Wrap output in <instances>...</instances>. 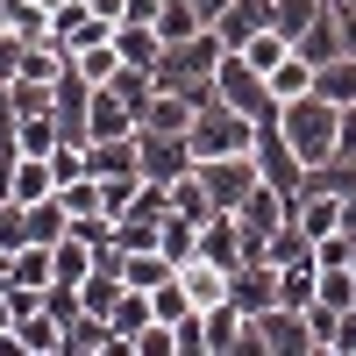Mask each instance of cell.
I'll use <instances>...</instances> for the list:
<instances>
[{
	"mask_svg": "<svg viewBox=\"0 0 356 356\" xmlns=\"http://www.w3.org/2000/svg\"><path fill=\"white\" fill-rule=\"evenodd\" d=\"M278 129H285L292 150H300V164H328L335 157V136H342V107L321 100V93H300V100L278 107Z\"/></svg>",
	"mask_w": 356,
	"mask_h": 356,
	"instance_id": "1",
	"label": "cell"
},
{
	"mask_svg": "<svg viewBox=\"0 0 356 356\" xmlns=\"http://www.w3.org/2000/svg\"><path fill=\"white\" fill-rule=\"evenodd\" d=\"M186 136H193V157H243L250 143H257V122H250V114H235V107L214 93V100L193 114Z\"/></svg>",
	"mask_w": 356,
	"mask_h": 356,
	"instance_id": "2",
	"label": "cell"
},
{
	"mask_svg": "<svg viewBox=\"0 0 356 356\" xmlns=\"http://www.w3.org/2000/svg\"><path fill=\"white\" fill-rule=\"evenodd\" d=\"M214 93H221L235 114H250V122H271V114H278V93H271V79H264V72L250 65L243 50H228V57H221V72H214Z\"/></svg>",
	"mask_w": 356,
	"mask_h": 356,
	"instance_id": "3",
	"label": "cell"
},
{
	"mask_svg": "<svg viewBox=\"0 0 356 356\" xmlns=\"http://www.w3.org/2000/svg\"><path fill=\"white\" fill-rule=\"evenodd\" d=\"M243 349H257V356H307L321 342L307 328V307H264V314H250V342Z\"/></svg>",
	"mask_w": 356,
	"mask_h": 356,
	"instance_id": "4",
	"label": "cell"
},
{
	"mask_svg": "<svg viewBox=\"0 0 356 356\" xmlns=\"http://www.w3.org/2000/svg\"><path fill=\"white\" fill-rule=\"evenodd\" d=\"M228 214H235V228H243V250H250V257H264V250H271V235L292 221V193H278V186H257L243 207H228Z\"/></svg>",
	"mask_w": 356,
	"mask_h": 356,
	"instance_id": "5",
	"label": "cell"
},
{
	"mask_svg": "<svg viewBox=\"0 0 356 356\" xmlns=\"http://www.w3.org/2000/svg\"><path fill=\"white\" fill-rule=\"evenodd\" d=\"M136 164L157 186H178L200 157H193V136H178V129H136Z\"/></svg>",
	"mask_w": 356,
	"mask_h": 356,
	"instance_id": "6",
	"label": "cell"
},
{
	"mask_svg": "<svg viewBox=\"0 0 356 356\" xmlns=\"http://www.w3.org/2000/svg\"><path fill=\"white\" fill-rule=\"evenodd\" d=\"M200 186H207V200L228 214V207H243V200L264 186V171H257L250 150H243V157H200Z\"/></svg>",
	"mask_w": 356,
	"mask_h": 356,
	"instance_id": "7",
	"label": "cell"
},
{
	"mask_svg": "<svg viewBox=\"0 0 356 356\" xmlns=\"http://www.w3.org/2000/svg\"><path fill=\"white\" fill-rule=\"evenodd\" d=\"M250 157H257V171H264V186H278V193H300L307 164H300V150L285 143L278 114H271V122H257V143H250Z\"/></svg>",
	"mask_w": 356,
	"mask_h": 356,
	"instance_id": "8",
	"label": "cell"
},
{
	"mask_svg": "<svg viewBox=\"0 0 356 356\" xmlns=\"http://www.w3.org/2000/svg\"><path fill=\"white\" fill-rule=\"evenodd\" d=\"M228 300L243 307V314L278 307V264H271V257H243V264L228 271Z\"/></svg>",
	"mask_w": 356,
	"mask_h": 356,
	"instance_id": "9",
	"label": "cell"
},
{
	"mask_svg": "<svg viewBox=\"0 0 356 356\" xmlns=\"http://www.w3.org/2000/svg\"><path fill=\"white\" fill-rule=\"evenodd\" d=\"M107 136H136V107L114 86H93V100H86V143H107Z\"/></svg>",
	"mask_w": 356,
	"mask_h": 356,
	"instance_id": "10",
	"label": "cell"
},
{
	"mask_svg": "<svg viewBox=\"0 0 356 356\" xmlns=\"http://www.w3.org/2000/svg\"><path fill=\"white\" fill-rule=\"evenodd\" d=\"M257 29H278V0H228V15L214 22V36H221L228 50H243Z\"/></svg>",
	"mask_w": 356,
	"mask_h": 356,
	"instance_id": "11",
	"label": "cell"
},
{
	"mask_svg": "<svg viewBox=\"0 0 356 356\" xmlns=\"http://www.w3.org/2000/svg\"><path fill=\"white\" fill-rule=\"evenodd\" d=\"M114 22H100L86 0H65V8H50V43H65V50H79V43H100Z\"/></svg>",
	"mask_w": 356,
	"mask_h": 356,
	"instance_id": "12",
	"label": "cell"
},
{
	"mask_svg": "<svg viewBox=\"0 0 356 356\" xmlns=\"http://www.w3.org/2000/svg\"><path fill=\"white\" fill-rule=\"evenodd\" d=\"M292 228H300L307 243L335 235V228H342V200H335V193H307V186H300V193H292Z\"/></svg>",
	"mask_w": 356,
	"mask_h": 356,
	"instance_id": "13",
	"label": "cell"
},
{
	"mask_svg": "<svg viewBox=\"0 0 356 356\" xmlns=\"http://www.w3.org/2000/svg\"><path fill=\"white\" fill-rule=\"evenodd\" d=\"M200 328H207V356H235V349L250 342V314L235 307V300H221V307L200 314Z\"/></svg>",
	"mask_w": 356,
	"mask_h": 356,
	"instance_id": "14",
	"label": "cell"
},
{
	"mask_svg": "<svg viewBox=\"0 0 356 356\" xmlns=\"http://www.w3.org/2000/svg\"><path fill=\"white\" fill-rule=\"evenodd\" d=\"M114 57H122V65H143V72H157V57H164V36H157V22H114Z\"/></svg>",
	"mask_w": 356,
	"mask_h": 356,
	"instance_id": "15",
	"label": "cell"
},
{
	"mask_svg": "<svg viewBox=\"0 0 356 356\" xmlns=\"http://www.w3.org/2000/svg\"><path fill=\"white\" fill-rule=\"evenodd\" d=\"M178 285H186V300H193L200 314L228 300V271H221V264H207V257H186V264H178Z\"/></svg>",
	"mask_w": 356,
	"mask_h": 356,
	"instance_id": "16",
	"label": "cell"
},
{
	"mask_svg": "<svg viewBox=\"0 0 356 356\" xmlns=\"http://www.w3.org/2000/svg\"><path fill=\"white\" fill-rule=\"evenodd\" d=\"M57 193V171H50V157H15V171H8V200H22V207H36V200H50Z\"/></svg>",
	"mask_w": 356,
	"mask_h": 356,
	"instance_id": "17",
	"label": "cell"
},
{
	"mask_svg": "<svg viewBox=\"0 0 356 356\" xmlns=\"http://www.w3.org/2000/svg\"><path fill=\"white\" fill-rule=\"evenodd\" d=\"M292 50H300L307 65H328V57H342V22H335V8H321L300 36H292Z\"/></svg>",
	"mask_w": 356,
	"mask_h": 356,
	"instance_id": "18",
	"label": "cell"
},
{
	"mask_svg": "<svg viewBox=\"0 0 356 356\" xmlns=\"http://www.w3.org/2000/svg\"><path fill=\"white\" fill-rule=\"evenodd\" d=\"M122 278H129L136 292H157L164 278H178V264H171L157 243H150V250H122Z\"/></svg>",
	"mask_w": 356,
	"mask_h": 356,
	"instance_id": "19",
	"label": "cell"
},
{
	"mask_svg": "<svg viewBox=\"0 0 356 356\" xmlns=\"http://www.w3.org/2000/svg\"><path fill=\"white\" fill-rule=\"evenodd\" d=\"M314 300L321 307H356V264H314Z\"/></svg>",
	"mask_w": 356,
	"mask_h": 356,
	"instance_id": "20",
	"label": "cell"
},
{
	"mask_svg": "<svg viewBox=\"0 0 356 356\" xmlns=\"http://www.w3.org/2000/svg\"><path fill=\"white\" fill-rule=\"evenodd\" d=\"M72 72H79L86 86H107L114 72H122V57H114V29H107L100 43H79V50H72Z\"/></svg>",
	"mask_w": 356,
	"mask_h": 356,
	"instance_id": "21",
	"label": "cell"
},
{
	"mask_svg": "<svg viewBox=\"0 0 356 356\" xmlns=\"http://www.w3.org/2000/svg\"><path fill=\"white\" fill-rule=\"evenodd\" d=\"M314 93H321V100H335V107L356 100V57H349V50L328 57V65H314Z\"/></svg>",
	"mask_w": 356,
	"mask_h": 356,
	"instance_id": "22",
	"label": "cell"
},
{
	"mask_svg": "<svg viewBox=\"0 0 356 356\" xmlns=\"http://www.w3.org/2000/svg\"><path fill=\"white\" fill-rule=\"evenodd\" d=\"M107 321H114V335H122V349H129V342H136V335H143V328L157 321V314H150V292H136V285H129L122 300L107 307Z\"/></svg>",
	"mask_w": 356,
	"mask_h": 356,
	"instance_id": "23",
	"label": "cell"
},
{
	"mask_svg": "<svg viewBox=\"0 0 356 356\" xmlns=\"http://www.w3.org/2000/svg\"><path fill=\"white\" fill-rule=\"evenodd\" d=\"M264 79H271V93H278V107H285V100H300V93H314V65H307L300 50H285V57H278V65L264 72Z\"/></svg>",
	"mask_w": 356,
	"mask_h": 356,
	"instance_id": "24",
	"label": "cell"
},
{
	"mask_svg": "<svg viewBox=\"0 0 356 356\" xmlns=\"http://www.w3.org/2000/svg\"><path fill=\"white\" fill-rule=\"evenodd\" d=\"M278 307H314V257L278 264Z\"/></svg>",
	"mask_w": 356,
	"mask_h": 356,
	"instance_id": "25",
	"label": "cell"
},
{
	"mask_svg": "<svg viewBox=\"0 0 356 356\" xmlns=\"http://www.w3.org/2000/svg\"><path fill=\"white\" fill-rule=\"evenodd\" d=\"M200 8H193V0H164V8H157V36L164 43H178V36H200Z\"/></svg>",
	"mask_w": 356,
	"mask_h": 356,
	"instance_id": "26",
	"label": "cell"
},
{
	"mask_svg": "<svg viewBox=\"0 0 356 356\" xmlns=\"http://www.w3.org/2000/svg\"><path fill=\"white\" fill-rule=\"evenodd\" d=\"M57 143H65V129H57V114H22V150H29V157H50Z\"/></svg>",
	"mask_w": 356,
	"mask_h": 356,
	"instance_id": "27",
	"label": "cell"
},
{
	"mask_svg": "<svg viewBox=\"0 0 356 356\" xmlns=\"http://www.w3.org/2000/svg\"><path fill=\"white\" fill-rule=\"evenodd\" d=\"M285 50H292V36H285V29H257V36L243 43V57H250V65H257V72H271V65H278V57H285Z\"/></svg>",
	"mask_w": 356,
	"mask_h": 356,
	"instance_id": "28",
	"label": "cell"
},
{
	"mask_svg": "<svg viewBox=\"0 0 356 356\" xmlns=\"http://www.w3.org/2000/svg\"><path fill=\"white\" fill-rule=\"evenodd\" d=\"M150 314H157V321H186V314H200V307L186 300V285H178V278H164V285L150 292Z\"/></svg>",
	"mask_w": 356,
	"mask_h": 356,
	"instance_id": "29",
	"label": "cell"
},
{
	"mask_svg": "<svg viewBox=\"0 0 356 356\" xmlns=\"http://www.w3.org/2000/svg\"><path fill=\"white\" fill-rule=\"evenodd\" d=\"M129 356H178V335H171V321H150L136 342H129Z\"/></svg>",
	"mask_w": 356,
	"mask_h": 356,
	"instance_id": "30",
	"label": "cell"
},
{
	"mask_svg": "<svg viewBox=\"0 0 356 356\" xmlns=\"http://www.w3.org/2000/svg\"><path fill=\"white\" fill-rule=\"evenodd\" d=\"M22 243H29V207L0 200V250H22Z\"/></svg>",
	"mask_w": 356,
	"mask_h": 356,
	"instance_id": "31",
	"label": "cell"
},
{
	"mask_svg": "<svg viewBox=\"0 0 356 356\" xmlns=\"http://www.w3.org/2000/svg\"><path fill=\"white\" fill-rule=\"evenodd\" d=\"M321 8H328V0H278V29H285V36H300Z\"/></svg>",
	"mask_w": 356,
	"mask_h": 356,
	"instance_id": "32",
	"label": "cell"
},
{
	"mask_svg": "<svg viewBox=\"0 0 356 356\" xmlns=\"http://www.w3.org/2000/svg\"><path fill=\"white\" fill-rule=\"evenodd\" d=\"M171 335H178V356H207V328H200V314L171 321Z\"/></svg>",
	"mask_w": 356,
	"mask_h": 356,
	"instance_id": "33",
	"label": "cell"
},
{
	"mask_svg": "<svg viewBox=\"0 0 356 356\" xmlns=\"http://www.w3.org/2000/svg\"><path fill=\"white\" fill-rule=\"evenodd\" d=\"M328 349H335V356H356V307H342V314H335V335H328Z\"/></svg>",
	"mask_w": 356,
	"mask_h": 356,
	"instance_id": "34",
	"label": "cell"
},
{
	"mask_svg": "<svg viewBox=\"0 0 356 356\" xmlns=\"http://www.w3.org/2000/svg\"><path fill=\"white\" fill-rule=\"evenodd\" d=\"M22 50H29V43L15 36V29H0V79H15V72H22Z\"/></svg>",
	"mask_w": 356,
	"mask_h": 356,
	"instance_id": "35",
	"label": "cell"
},
{
	"mask_svg": "<svg viewBox=\"0 0 356 356\" xmlns=\"http://www.w3.org/2000/svg\"><path fill=\"white\" fill-rule=\"evenodd\" d=\"M335 157H356V100L342 107V136H335Z\"/></svg>",
	"mask_w": 356,
	"mask_h": 356,
	"instance_id": "36",
	"label": "cell"
},
{
	"mask_svg": "<svg viewBox=\"0 0 356 356\" xmlns=\"http://www.w3.org/2000/svg\"><path fill=\"white\" fill-rule=\"evenodd\" d=\"M86 8H93L100 22H122V15H129V0H86Z\"/></svg>",
	"mask_w": 356,
	"mask_h": 356,
	"instance_id": "37",
	"label": "cell"
},
{
	"mask_svg": "<svg viewBox=\"0 0 356 356\" xmlns=\"http://www.w3.org/2000/svg\"><path fill=\"white\" fill-rule=\"evenodd\" d=\"M193 8H200V22H207V29H214V22L228 15V0H193Z\"/></svg>",
	"mask_w": 356,
	"mask_h": 356,
	"instance_id": "38",
	"label": "cell"
},
{
	"mask_svg": "<svg viewBox=\"0 0 356 356\" xmlns=\"http://www.w3.org/2000/svg\"><path fill=\"white\" fill-rule=\"evenodd\" d=\"M342 228L356 235V193H342Z\"/></svg>",
	"mask_w": 356,
	"mask_h": 356,
	"instance_id": "39",
	"label": "cell"
},
{
	"mask_svg": "<svg viewBox=\"0 0 356 356\" xmlns=\"http://www.w3.org/2000/svg\"><path fill=\"white\" fill-rule=\"evenodd\" d=\"M36 8H65V0H36Z\"/></svg>",
	"mask_w": 356,
	"mask_h": 356,
	"instance_id": "40",
	"label": "cell"
},
{
	"mask_svg": "<svg viewBox=\"0 0 356 356\" xmlns=\"http://www.w3.org/2000/svg\"><path fill=\"white\" fill-rule=\"evenodd\" d=\"M0 86H8V79H0Z\"/></svg>",
	"mask_w": 356,
	"mask_h": 356,
	"instance_id": "41",
	"label": "cell"
}]
</instances>
